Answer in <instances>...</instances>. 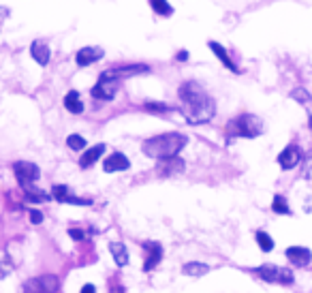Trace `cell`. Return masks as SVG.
Here are the masks:
<instances>
[{"mask_svg":"<svg viewBox=\"0 0 312 293\" xmlns=\"http://www.w3.org/2000/svg\"><path fill=\"white\" fill-rule=\"evenodd\" d=\"M105 152V143H97V145H92L90 150H86L83 152V156L79 158V165L81 167H90V165H94L101 158V154Z\"/></svg>","mask_w":312,"mask_h":293,"instance_id":"16","label":"cell"},{"mask_svg":"<svg viewBox=\"0 0 312 293\" xmlns=\"http://www.w3.org/2000/svg\"><path fill=\"white\" fill-rule=\"evenodd\" d=\"M177 60H188V52H180L177 54Z\"/></svg>","mask_w":312,"mask_h":293,"instance_id":"32","label":"cell"},{"mask_svg":"<svg viewBox=\"0 0 312 293\" xmlns=\"http://www.w3.org/2000/svg\"><path fill=\"white\" fill-rule=\"evenodd\" d=\"M66 143H69L71 150H83V148H86V139H83L81 135H69Z\"/></svg>","mask_w":312,"mask_h":293,"instance_id":"26","label":"cell"},{"mask_svg":"<svg viewBox=\"0 0 312 293\" xmlns=\"http://www.w3.org/2000/svg\"><path fill=\"white\" fill-rule=\"evenodd\" d=\"M146 109L148 112H167V105H163V103H146Z\"/></svg>","mask_w":312,"mask_h":293,"instance_id":"29","label":"cell"},{"mask_svg":"<svg viewBox=\"0 0 312 293\" xmlns=\"http://www.w3.org/2000/svg\"><path fill=\"white\" fill-rule=\"evenodd\" d=\"M112 293H124V289H114Z\"/></svg>","mask_w":312,"mask_h":293,"instance_id":"33","label":"cell"},{"mask_svg":"<svg viewBox=\"0 0 312 293\" xmlns=\"http://www.w3.org/2000/svg\"><path fill=\"white\" fill-rule=\"evenodd\" d=\"M291 99H295V101H299V103H310V92L308 90H304V88H295L293 92H291Z\"/></svg>","mask_w":312,"mask_h":293,"instance_id":"27","label":"cell"},{"mask_svg":"<svg viewBox=\"0 0 312 293\" xmlns=\"http://www.w3.org/2000/svg\"><path fill=\"white\" fill-rule=\"evenodd\" d=\"M182 169H184V161L173 156V158H165V161H161L156 172H159V176H163V178H169V176H175V174H182Z\"/></svg>","mask_w":312,"mask_h":293,"instance_id":"11","label":"cell"},{"mask_svg":"<svg viewBox=\"0 0 312 293\" xmlns=\"http://www.w3.org/2000/svg\"><path fill=\"white\" fill-rule=\"evenodd\" d=\"M188 143L186 135L182 133H163V135H156L143 141V154L150 158H159V161H165V158H173L177 156V152Z\"/></svg>","mask_w":312,"mask_h":293,"instance_id":"2","label":"cell"},{"mask_svg":"<svg viewBox=\"0 0 312 293\" xmlns=\"http://www.w3.org/2000/svg\"><path fill=\"white\" fill-rule=\"evenodd\" d=\"M286 259L297 267H304L312 261V253L306 246H291V248H286Z\"/></svg>","mask_w":312,"mask_h":293,"instance_id":"10","label":"cell"},{"mask_svg":"<svg viewBox=\"0 0 312 293\" xmlns=\"http://www.w3.org/2000/svg\"><path fill=\"white\" fill-rule=\"evenodd\" d=\"M30 54H32V58L37 60L41 67H45L47 62H50V56H52L50 45H45L43 41H34V43L30 45Z\"/></svg>","mask_w":312,"mask_h":293,"instance_id":"15","label":"cell"},{"mask_svg":"<svg viewBox=\"0 0 312 293\" xmlns=\"http://www.w3.org/2000/svg\"><path fill=\"white\" fill-rule=\"evenodd\" d=\"M177 94H180V101H182V114L190 124H203V122H210L214 118L216 103L197 81L182 83Z\"/></svg>","mask_w":312,"mask_h":293,"instance_id":"1","label":"cell"},{"mask_svg":"<svg viewBox=\"0 0 312 293\" xmlns=\"http://www.w3.org/2000/svg\"><path fill=\"white\" fill-rule=\"evenodd\" d=\"M182 272H184L186 276H195V278H199V276H203V274H208V272H210V267H208L206 263L190 261V263H186V265L182 267Z\"/></svg>","mask_w":312,"mask_h":293,"instance_id":"20","label":"cell"},{"mask_svg":"<svg viewBox=\"0 0 312 293\" xmlns=\"http://www.w3.org/2000/svg\"><path fill=\"white\" fill-rule=\"evenodd\" d=\"M109 250H112V255H114V261L118 263V267H124L126 263H128V250H126V246L122 242H114V244H109Z\"/></svg>","mask_w":312,"mask_h":293,"instance_id":"17","label":"cell"},{"mask_svg":"<svg viewBox=\"0 0 312 293\" xmlns=\"http://www.w3.org/2000/svg\"><path fill=\"white\" fill-rule=\"evenodd\" d=\"M21 189L26 191V197H28V199H32V201H47V199H50V197H47V195H45L43 191H39V189H32L30 184H24Z\"/></svg>","mask_w":312,"mask_h":293,"instance_id":"25","label":"cell"},{"mask_svg":"<svg viewBox=\"0 0 312 293\" xmlns=\"http://www.w3.org/2000/svg\"><path fill=\"white\" fill-rule=\"evenodd\" d=\"M150 5H152V9L156 11V13H161L165 17L173 13V9L169 7V3H167V0H150Z\"/></svg>","mask_w":312,"mask_h":293,"instance_id":"24","label":"cell"},{"mask_svg":"<svg viewBox=\"0 0 312 293\" xmlns=\"http://www.w3.org/2000/svg\"><path fill=\"white\" fill-rule=\"evenodd\" d=\"M148 71H150V67H146V65H124V67H116V69L105 71L103 75L120 79V77H130V75H137V73H148Z\"/></svg>","mask_w":312,"mask_h":293,"instance_id":"8","label":"cell"},{"mask_svg":"<svg viewBox=\"0 0 312 293\" xmlns=\"http://www.w3.org/2000/svg\"><path fill=\"white\" fill-rule=\"evenodd\" d=\"M263 280L268 283H280V285H291L293 283V272L291 270H284V267H276L272 263H265L255 270Z\"/></svg>","mask_w":312,"mask_h":293,"instance_id":"4","label":"cell"},{"mask_svg":"<svg viewBox=\"0 0 312 293\" xmlns=\"http://www.w3.org/2000/svg\"><path fill=\"white\" fill-rule=\"evenodd\" d=\"M103 54H105V52L101 50V47H83V50L77 52L75 60H77L79 67H88V65H92V62H97V60H101Z\"/></svg>","mask_w":312,"mask_h":293,"instance_id":"14","label":"cell"},{"mask_svg":"<svg viewBox=\"0 0 312 293\" xmlns=\"http://www.w3.org/2000/svg\"><path fill=\"white\" fill-rule=\"evenodd\" d=\"M52 197H54L56 201L66 203V199L71 197V191H69V186H64V184H56V186L52 189Z\"/></svg>","mask_w":312,"mask_h":293,"instance_id":"23","label":"cell"},{"mask_svg":"<svg viewBox=\"0 0 312 293\" xmlns=\"http://www.w3.org/2000/svg\"><path fill=\"white\" fill-rule=\"evenodd\" d=\"M64 107L69 109L71 114H81L83 112V103L79 99V92H75V90L66 92V96H64Z\"/></svg>","mask_w":312,"mask_h":293,"instance_id":"19","label":"cell"},{"mask_svg":"<svg viewBox=\"0 0 312 293\" xmlns=\"http://www.w3.org/2000/svg\"><path fill=\"white\" fill-rule=\"evenodd\" d=\"M30 223L41 225V223H43V214H41L39 210H32V212H30Z\"/></svg>","mask_w":312,"mask_h":293,"instance_id":"30","label":"cell"},{"mask_svg":"<svg viewBox=\"0 0 312 293\" xmlns=\"http://www.w3.org/2000/svg\"><path fill=\"white\" fill-rule=\"evenodd\" d=\"M79 293H97V289H94V285H83Z\"/></svg>","mask_w":312,"mask_h":293,"instance_id":"31","label":"cell"},{"mask_svg":"<svg viewBox=\"0 0 312 293\" xmlns=\"http://www.w3.org/2000/svg\"><path fill=\"white\" fill-rule=\"evenodd\" d=\"M255 238H257V244H259V248H261L263 253H270V250L274 248V240L265 234V231H257Z\"/></svg>","mask_w":312,"mask_h":293,"instance_id":"22","label":"cell"},{"mask_svg":"<svg viewBox=\"0 0 312 293\" xmlns=\"http://www.w3.org/2000/svg\"><path fill=\"white\" fill-rule=\"evenodd\" d=\"M130 163H128V158L122 154V152H116L112 154L109 158H105V163H103V169L107 174H114V172H124V169H128Z\"/></svg>","mask_w":312,"mask_h":293,"instance_id":"13","label":"cell"},{"mask_svg":"<svg viewBox=\"0 0 312 293\" xmlns=\"http://www.w3.org/2000/svg\"><path fill=\"white\" fill-rule=\"evenodd\" d=\"M210 50L216 54V56H218L220 60H222V65L227 67V69H229V71H233V73H237V67L233 65V60L229 58V54H227V50H225V47L220 45V43H216V41H212L210 43Z\"/></svg>","mask_w":312,"mask_h":293,"instance_id":"18","label":"cell"},{"mask_svg":"<svg viewBox=\"0 0 312 293\" xmlns=\"http://www.w3.org/2000/svg\"><path fill=\"white\" fill-rule=\"evenodd\" d=\"M310 127H312V118H310Z\"/></svg>","mask_w":312,"mask_h":293,"instance_id":"34","label":"cell"},{"mask_svg":"<svg viewBox=\"0 0 312 293\" xmlns=\"http://www.w3.org/2000/svg\"><path fill=\"white\" fill-rule=\"evenodd\" d=\"M120 88V79H114V77H105L101 75L99 83L92 88V96L94 99H103V101H112L116 92Z\"/></svg>","mask_w":312,"mask_h":293,"instance_id":"5","label":"cell"},{"mask_svg":"<svg viewBox=\"0 0 312 293\" xmlns=\"http://www.w3.org/2000/svg\"><path fill=\"white\" fill-rule=\"evenodd\" d=\"M143 248L148 250V257H146V263H143V270L150 272L152 267L159 265V261L163 259V248L159 242H146L143 244Z\"/></svg>","mask_w":312,"mask_h":293,"instance_id":"12","label":"cell"},{"mask_svg":"<svg viewBox=\"0 0 312 293\" xmlns=\"http://www.w3.org/2000/svg\"><path fill=\"white\" fill-rule=\"evenodd\" d=\"M302 161V150L297 148V145H286V148L278 154V163L282 169H293L299 165Z\"/></svg>","mask_w":312,"mask_h":293,"instance_id":"9","label":"cell"},{"mask_svg":"<svg viewBox=\"0 0 312 293\" xmlns=\"http://www.w3.org/2000/svg\"><path fill=\"white\" fill-rule=\"evenodd\" d=\"M69 236L77 242H81V240H86V231L83 229H69Z\"/></svg>","mask_w":312,"mask_h":293,"instance_id":"28","label":"cell"},{"mask_svg":"<svg viewBox=\"0 0 312 293\" xmlns=\"http://www.w3.org/2000/svg\"><path fill=\"white\" fill-rule=\"evenodd\" d=\"M13 172H15V176H17V180H19L21 186L24 184H32V182H37L39 176H41L39 167L34 165V163H28V161H17L13 165Z\"/></svg>","mask_w":312,"mask_h":293,"instance_id":"7","label":"cell"},{"mask_svg":"<svg viewBox=\"0 0 312 293\" xmlns=\"http://www.w3.org/2000/svg\"><path fill=\"white\" fill-rule=\"evenodd\" d=\"M227 133L229 137H259L263 133V122L253 114H242L227 124Z\"/></svg>","mask_w":312,"mask_h":293,"instance_id":"3","label":"cell"},{"mask_svg":"<svg viewBox=\"0 0 312 293\" xmlns=\"http://www.w3.org/2000/svg\"><path fill=\"white\" fill-rule=\"evenodd\" d=\"M26 293H56L58 291V278L56 276H41V278H32L24 285Z\"/></svg>","mask_w":312,"mask_h":293,"instance_id":"6","label":"cell"},{"mask_svg":"<svg viewBox=\"0 0 312 293\" xmlns=\"http://www.w3.org/2000/svg\"><path fill=\"white\" fill-rule=\"evenodd\" d=\"M272 210L276 214H291V207L289 203H286V199L282 197V195H276L274 201H272Z\"/></svg>","mask_w":312,"mask_h":293,"instance_id":"21","label":"cell"}]
</instances>
